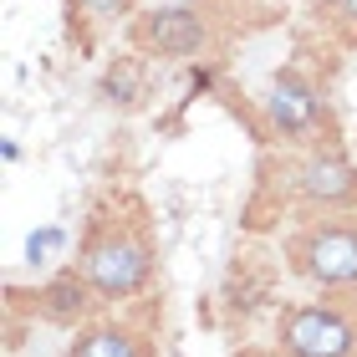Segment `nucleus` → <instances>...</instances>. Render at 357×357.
I'll use <instances>...</instances> for the list:
<instances>
[{"label": "nucleus", "instance_id": "3", "mask_svg": "<svg viewBox=\"0 0 357 357\" xmlns=\"http://www.w3.org/2000/svg\"><path fill=\"white\" fill-rule=\"evenodd\" d=\"M275 342L286 357H357V296L332 291L286 306L275 321Z\"/></svg>", "mask_w": 357, "mask_h": 357}, {"label": "nucleus", "instance_id": "7", "mask_svg": "<svg viewBox=\"0 0 357 357\" xmlns=\"http://www.w3.org/2000/svg\"><path fill=\"white\" fill-rule=\"evenodd\" d=\"M36 306H41V317H46V321H56V327H77V321H87V317H92L97 291L87 286V275H82V271H61V275H52V281L41 286Z\"/></svg>", "mask_w": 357, "mask_h": 357}, {"label": "nucleus", "instance_id": "11", "mask_svg": "<svg viewBox=\"0 0 357 357\" xmlns=\"http://www.w3.org/2000/svg\"><path fill=\"white\" fill-rule=\"evenodd\" d=\"M77 6H82L92 21H118V15L133 6V0H77Z\"/></svg>", "mask_w": 357, "mask_h": 357}, {"label": "nucleus", "instance_id": "12", "mask_svg": "<svg viewBox=\"0 0 357 357\" xmlns=\"http://www.w3.org/2000/svg\"><path fill=\"white\" fill-rule=\"evenodd\" d=\"M0 158H6V164H15V158H21V143L6 138V143H0Z\"/></svg>", "mask_w": 357, "mask_h": 357}, {"label": "nucleus", "instance_id": "10", "mask_svg": "<svg viewBox=\"0 0 357 357\" xmlns=\"http://www.w3.org/2000/svg\"><path fill=\"white\" fill-rule=\"evenodd\" d=\"M102 97H107V102L133 107V102H138V77H133V67H112V72L102 77Z\"/></svg>", "mask_w": 357, "mask_h": 357}, {"label": "nucleus", "instance_id": "13", "mask_svg": "<svg viewBox=\"0 0 357 357\" xmlns=\"http://www.w3.org/2000/svg\"><path fill=\"white\" fill-rule=\"evenodd\" d=\"M337 10H342V15H347V21L357 26V0H342V6H337Z\"/></svg>", "mask_w": 357, "mask_h": 357}, {"label": "nucleus", "instance_id": "14", "mask_svg": "<svg viewBox=\"0 0 357 357\" xmlns=\"http://www.w3.org/2000/svg\"><path fill=\"white\" fill-rule=\"evenodd\" d=\"M317 6H332V10H337V6H342V0H317Z\"/></svg>", "mask_w": 357, "mask_h": 357}, {"label": "nucleus", "instance_id": "2", "mask_svg": "<svg viewBox=\"0 0 357 357\" xmlns=\"http://www.w3.org/2000/svg\"><path fill=\"white\" fill-rule=\"evenodd\" d=\"M286 261L317 291H357V209L306 220L286 240Z\"/></svg>", "mask_w": 357, "mask_h": 357}, {"label": "nucleus", "instance_id": "5", "mask_svg": "<svg viewBox=\"0 0 357 357\" xmlns=\"http://www.w3.org/2000/svg\"><path fill=\"white\" fill-rule=\"evenodd\" d=\"M266 118L281 138L301 143V138H312L317 123H321V97L296 67H286V72H275L271 87H266Z\"/></svg>", "mask_w": 357, "mask_h": 357}, {"label": "nucleus", "instance_id": "6", "mask_svg": "<svg viewBox=\"0 0 357 357\" xmlns=\"http://www.w3.org/2000/svg\"><path fill=\"white\" fill-rule=\"evenodd\" d=\"M133 36H138V46H143V52L184 61V56H199V52H204L209 26H204L199 6H164V10L143 15Z\"/></svg>", "mask_w": 357, "mask_h": 357}, {"label": "nucleus", "instance_id": "8", "mask_svg": "<svg viewBox=\"0 0 357 357\" xmlns=\"http://www.w3.org/2000/svg\"><path fill=\"white\" fill-rule=\"evenodd\" d=\"M67 357H149V342L123 321H87V327H77Z\"/></svg>", "mask_w": 357, "mask_h": 357}, {"label": "nucleus", "instance_id": "1", "mask_svg": "<svg viewBox=\"0 0 357 357\" xmlns=\"http://www.w3.org/2000/svg\"><path fill=\"white\" fill-rule=\"evenodd\" d=\"M77 271L87 275L97 301H133L153 281V240L143 230V220L123 215L118 204H102L82 235Z\"/></svg>", "mask_w": 357, "mask_h": 357}, {"label": "nucleus", "instance_id": "4", "mask_svg": "<svg viewBox=\"0 0 357 357\" xmlns=\"http://www.w3.org/2000/svg\"><path fill=\"white\" fill-rule=\"evenodd\" d=\"M291 194L301 204L321 209V215H342V209L357 204V164L342 149H332V143H317L291 169Z\"/></svg>", "mask_w": 357, "mask_h": 357}, {"label": "nucleus", "instance_id": "9", "mask_svg": "<svg viewBox=\"0 0 357 357\" xmlns=\"http://www.w3.org/2000/svg\"><path fill=\"white\" fill-rule=\"evenodd\" d=\"M61 245H67V230H61V225H41V230L26 240V261L31 266H46Z\"/></svg>", "mask_w": 357, "mask_h": 357}]
</instances>
